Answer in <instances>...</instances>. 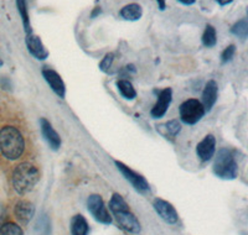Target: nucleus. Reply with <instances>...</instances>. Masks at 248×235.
Returning a JSON list of instances; mask_svg holds the SVG:
<instances>
[{
  "instance_id": "obj_28",
  "label": "nucleus",
  "mask_w": 248,
  "mask_h": 235,
  "mask_svg": "<svg viewBox=\"0 0 248 235\" xmlns=\"http://www.w3.org/2000/svg\"><path fill=\"white\" fill-rule=\"evenodd\" d=\"M5 216H6L5 208H4V206L0 203V227H1V225L4 224V219H5Z\"/></svg>"
},
{
  "instance_id": "obj_7",
  "label": "nucleus",
  "mask_w": 248,
  "mask_h": 235,
  "mask_svg": "<svg viewBox=\"0 0 248 235\" xmlns=\"http://www.w3.org/2000/svg\"><path fill=\"white\" fill-rule=\"evenodd\" d=\"M113 216L116 217V220L118 223L119 227L122 228L125 232L130 233V234H139L141 230L140 223L137 219V217L130 212L129 209L128 210H123V212L116 213V214H113Z\"/></svg>"
},
{
  "instance_id": "obj_33",
  "label": "nucleus",
  "mask_w": 248,
  "mask_h": 235,
  "mask_svg": "<svg viewBox=\"0 0 248 235\" xmlns=\"http://www.w3.org/2000/svg\"><path fill=\"white\" fill-rule=\"evenodd\" d=\"M3 65H4V62L1 61V59H0V67H1V66H3Z\"/></svg>"
},
{
  "instance_id": "obj_16",
  "label": "nucleus",
  "mask_w": 248,
  "mask_h": 235,
  "mask_svg": "<svg viewBox=\"0 0 248 235\" xmlns=\"http://www.w3.org/2000/svg\"><path fill=\"white\" fill-rule=\"evenodd\" d=\"M119 15L122 19L127 20V21H138L143 16V8L137 3L128 4L121 9Z\"/></svg>"
},
{
  "instance_id": "obj_19",
  "label": "nucleus",
  "mask_w": 248,
  "mask_h": 235,
  "mask_svg": "<svg viewBox=\"0 0 248 235\" xmlns=\"http://www.w3.org/2000/svg\"><path fill=\"white\" fill-rule=\"evenodd\" d=\"M117 88H118L122 97L128 99V101H132V99H134L137 97V90L134 89L133 84L128 79H119L117 82Z\"/></svg>"
},
{
  "instance_id": "obj_17",
  "label": "nucleus",
  "mask_w": 248,
  "mask_h": 235,
  "mask_svg": "<svg viewBox=\"0 0 248 235\" xmlns=\"http://www.w3.org/2000/svg\"><path fill=\"white\" fill-rule=\"evenodd\" d=\"M90 227L86 218L81 214H77L71 220V233L72 235H88Z\"/></svg>"
},
{
  "instance_id": "obj_13",
  "label": "nucleus",
  "mask_w": 248,
  "mask_h": 235,
  "mask_svg": "<svg viewBox=\"0 0 248 235\" xmlns=\"http://www.w3.org/2000/svg\"><path fill=\"white\" fill-rule=\"evenodd\" d=\"M216 151V137L212 134L206 135L196 146V154L201 161H210Z\"/></svg>"
},
{
  "instance_id": "obj_26",
  "label": "nucleus",
  "mask_w": 248,
  "mask_h": 235,
  "mask_svg": "<svg viewBox=\"0 0 248 235\" xmlns=\"http://www.w3.org/2000/svg\"><path fill=\"white\" fill-rule=\"evenodd\" d=\"M36 233H41V235H48L50 232V223H48V219L44 216V218L39 219V223L36 225Z\"/></svg>"
},
{
  "instance_id": "obj_14",
  "label": "nucleus",
  "mask_w": 248,
  "mask_h": 235,
  "mask_svg": "<svg viewBox=\"0 0 248 235\" xmlns=\"http://www.w3.org/2000/svg\"><path fill=\"white\" fill-rule=\"evenodd\" d=\"M15 218L21 224H28L35 216V207L31 202L21 199L15 205L14 208Z\"/></svg>"
},
{
  "instance_id": "obj_8",
  "label": "nucleus",
  "mask_w": 248,
  "mask_h": 235,
  "mask_svg": "<svg viewBox=\"0 0 248 235\" xmlns=\"http://www.w3.org/2000/svg\"><path fill=\"white\" fill-rule=\"evenodd\" d=\"M43 77L47 84L50 86V88L52 89V92L56 93V95H59L60 98L63 99L66 95V86L63 79L61 78L59 73L56 71L51 70V68L44 67L43 68Z\"/></svg>"
},
{
  "instance_id": "obj_24",
  "label": "nucleus",
  "mask_w": 248,
  "mask_h": 235,
  "mask_svg": "<svg viewBox=\"0 0 248 235\" xmlns=\"http://www.w3.org/2000/svg\"><path fill=\"white\" fill-rule=\"evenodd\" d=\"M0 235H24V233L21 227L17 225L16 223L8 221L0 227Z\"/></svg>"
},
{
  "instance_id": "obj_25",
  "label": "nucleus",
  "mask_w": 248,
  "mask_h": 235,
  "mask_svg": "<svg viewBox=\"0 0 248 235\" xmlns=\"http://www.w3.org/2000/svg\"><path fill=\"white\" fill-rule=\"evenodd\" d=\"M113 61H114V53H107L103 57V59L99 62V68H101V71H103V72H109V68L112 67Z\"/></svg>"
},
{
  "instance_id": "obj_2",
  "label": "nucleus",
  "mask_w": 248,
  "mask_h": 235,
  "mask_svg": "<svg viewBox=\"0 0 248 235\" xmlns=\"http://www.w3.org/2000/svg\"><path fill=\"white\" fill-rule=\"evenodd\" d=\"M40 179V171L34 163L21 162L15 166L12 174V185L20 196H25L34 190Z\"/></svg>"
},
{
  "instance_id": "obj_23",
  "label": "nucleus",
  "mask_w": 248,
  "mask_h": 235,
  "mask_svg": "<svg viewBox=\"0 0 248 235\" xmlns=\"http://www.w3.org/2000/svg\"><path fill=\"white\" fill-rule=\"evenodd\" d=\"M159 128H163L164 129V132H161L164 136L169 137H175L181 130V125L178 120H170L164 124V125H160Z\"/></svg>"
},
{
  "instance_id": "obj_20",
  "label": "nucleus",
  "mask_w": 248,
  "mask_h": 235,
  "mask_svg": "<svg viewBox=\"0 0 248 235\" xmlns=\"http://www.w3.org/2000/svg\"><path fill=\"white\" fill-rule=\"evenodd\" d=\"M231 34L241 40L248 39V16L242 17L231 28Z\"/></svg>"
},
{
  "instance_id": "obj_30",
  "label": "nucleus",
  "mask_w": 248,
  "mask_h": 235,
  "mask_svg": "<svg viewBox=\"0 0 248 235\" xmlns=\"http://www.w3.org/2000/svg\"><path fill=\"white\" fill-rule=\"evenodd\" d=\"M216 1L218 3V5L225 6V5H229V4H231L233 0H216Z\"/></svg>"
},
{
  "instance_id": "obj_29",
  "label": "nucleus",
  "mask_w": 248,
  "mask_h": 235,
  "mask_svg": "<svg viewBox=\"0 0 248 235\" xmlns=\"http://www.w3.org/2000/svg\"><path fill=\"white\" fill-rule=\"evenodd\" d=\"M156 3H158V6L160 10H165L167 9V1L165 0H156Z\"/></svg>"
},
{
  "instance_id": "obj_31",
  "label": "nucleus",
  "mask_w": 248,
  "mask_h": 235,
  "mask_svg": "<svg viewBox=\"0 0 248 235\" xmlns=\"http://www.w3.org/2000/svg\"><path fill=\"white\" fill-rule=\"evenodd\" d=\"M179 3L184 4V5H192V4H195V1L196 0H178Z\"/></svg>"
},
{
  "instance_id": "obj_10",
  "label": "nucleus",
  "mask_w": 248,
  "mask_h": 235,
  "mask_svg": "<svg viewBox=\"0 0 248 235\" xmlns=\"http://www.w3.org/2000/svg\"><path fill=\"white\" fill-rule=\"evenodd\" d=\"M154 209L159 214L163 220H165L169 224H176L179 220L178 212L175 208L170 205L168 201H164L161 198H155L154 201Z\"/></svg>"
},
{
  "instance_id": "obj_27",
  "label": "nucleus",
  "mask_w": 248,
  "mask_h": 235,
  "mask_svg": "<svg viewBox=\"0 0 248 235\" xmlns=\"http://www.w3.org/2000/svg\"><path fill=\"white\" fill-rule=\"evenodd\" d=\"M234 53H236V46L230 45L229 47H226L222 51V53H221V61H222V63H227V62L231 61L233 59Z\"/></svg>"
},
{
  "instance_id": "obj_21",
  "label": "nucleus",
  "mask_w": 248,
  "mask_h": 235,
  "mask_svg": "<svg viewBox=\"0 0 248 235\" xmlns=\"http://www.w3.org/2000/svg\"><path fill=\"white\" fill-rule=\"evenodd\" d=\"M108 207H109L110 212H112L113 214L129 209V207H128V205H127V202L124 201L123 197L118 193L113 194L112 198H110V201H109V205H108Z\"/></svg>"
},
{
  "instance_id": "obj_12",
  "label": "nucleus",
  "mask_w": 248,
  "mask_h": 235,
  "mask_svg": "<svg viewBox=\"0 0 248 235\" xmlns=\"http://www.w3.org/2000/svg\"><path fill=\"white\" fill-rule=\"evenodd\" d=\"M40 128H41L43 136L46 143L48 144V146L52 150H59L61 147V137H60L59 132L54 129V126L51 125V123L46 118L40 119Z\"/></svg>"
},
{
  "instance_id": "obj_5",
  "label": "nucleus",
  "mask_w": 248,
  "mask_h": 235,
  "mask_svg": "<svg viewBox=\"0 0 248 235\" xmlns=\"http://www.w3.org/2000/svg\"><path fill=\"white\" fill-rule=\"evenodd\" d=\"M114 163H116L119 172L123 175L124 178L127 179L128 182H129L133 187L136 188L138 192H140V193H147V192H149L150 186L149 183H148L147 179H145V177L139 175L136 171H133L132 168L128 167L125 163L121 162V161H114Z\"/></svg>"
},
{
  "instance_id": "obj_6",
  "label": "nucleus",
  "mask_w": 248,
  "mask_h": 235,
  "mask_svg": "<svg viewBox=\"0 0 248 235\" xmlns=\"http://www.w3.org/2000/svg\"><path fill=\"white\" fill-rule=\"evenodd\" d=\"M87 208L93 218L102 224H110L112 223V217L109 212L106 208L105 202L99 194H92L87 199Z\"/></svg>"
},
{
  "instance_id": "obj_32",
  "label": "nucleus",
  "mask_w": 248,
  "mask_h": 235,
  "mask_svg": "<svg viewBox=\"0 0 248 235\" xmlns=\"http://www.w3.org/2000/svg\"><path fill=\"white\" fill-rule=\"evenodd\" d=\"M99 13H101V9H99V8H94V10H93V13H92V15H91V16L94 17V15H96V16H97V15H98Z\"/></svg>"
},
{
  "instance_id": "obj_11",
  "label": "nucleus",
  "mask_w": 248,
  "mask_h": 235,
  "mask_svg": "<svg viewBox=\"0 0 248 235\" xmlns=\"http://www.w3.org/2000/svg\"><path fill=\"white\" fill-rule=\"evenodd\" d=\"M25 44L31 56L35 57V59H39V61H45V59L48 57L47 48L44 46L43 41H41L40 37L36 36V35L34 34L26 35Z\"/></svg>"
},
{
  "instance_id": "obj_18",
  "label": "nucleus",
  "mask_w": 248,
  "mask_h": 235,
  "mask_svg": "<svg viewBox=\"0 0 248 235\" xmlns=\"http://www.w3.org/2000/svg\"><path fill=\"white\" fill-rule=\"evenodd\" d=\"M16 8L17 10H19L20 16H21V21H23V26L26 35L32 34V28H31V24H30V16H29V10H28L26 0H16Z\"/></svg>"
},
{
  "instance_id": "obj_4",
  "label": "nucleus",
  "mask_w": 248,
  "mask_h": 235,
  "mask_svg": "<svg viewBox=\"0 0 248 235\" xmlns=\"http://www.w3.org/2000/svg\"><path fill=\"white\" fill-rule=\"evenodd\" d=\"M206 110L202 103L198 99H187L180 105V118L183 123L187 125H195L201 120Z\"/></svg>"
},
{
  "instance_id": "obj_3",
  "label": "nucleus",
  "mask_w": 248,
  "mask_h": 235,
  "mask_svg": "<svg viewBox=\"0 0 248 235\" xmlns=\"http://www.w3.org/2000/svg\"><path fill=\"white\" fill-rule=\"evenodd\" d=\"M214 174L221 179H234L238 175V165L230 148H221L215 157Z\"/></svg>"
},
{
  "instance_id": "obj_9",
  "label": "nucleus",
  "mask_w": 248,
  "mask_h": 235,
  "mask_svg": "<svg viewBox=\"0 0 248 235\" xmlns=\"http://www.w3.org/2000/svg\"><path fill=\"white\" fill-rule=\"evenodd\" d=\"M172 99V90L171 88H165L161 92H159L158 94V102L152 108V117L154 119H160L164 115L167 114L168 109H169V105L171 103Z\"/></svg>"
},
{
  "instance_id": "obj_1",
  "label": "nucleus",
  "mask_w": 248,
  "mask_h": 235,
  "mask_svg": "<svg viewBox=\"0 0 248 235\" xmlns=\"http://www.w3.org/2000/svg\"><path fill=\"white\" fill-rule=\"evenodd\" d=\"M25 151V139L16 126L6 125L0 129V154L6 160L15 161Z\"/></svg>"
},
{
  "instance_id": "obj_15",
  "label": "nucleus",
  "mask_w": 248,
  "mask_h": 235,
  "mask_svg": "<svg viewBox=\"0 0 248 235\" xmlns=\"http://www.w3.org/2000/svg\"><path fill=\"white\" fill-rule=\"evenodd\" d=\"M217 94H218V87H217V83L211 79L206 83L205 88H203L202 92V105L205 108L206 112H210L212 109V106L215 105L217 101Z\"/></svg>"
},
{
  "instance_id": "obj_22",
  "label": "nucleus",
  "mask_w": 248,
  "mask_h": 235,
  "mask_svg": "<svg viewBox=\"0 0 248 235\" xmlns=\"http://www.w3.org/2000/svg\"><path fill=\"white\" fill-rule=\"evenodd\" d=\"M202 44L205 47H214L217 44V34H216V29L212 25L207 24L205 28V31L202 34Z\"/></svg>"
}]
</instances>
